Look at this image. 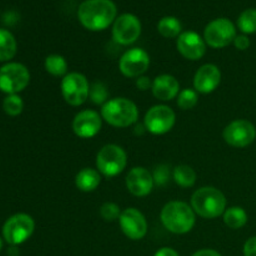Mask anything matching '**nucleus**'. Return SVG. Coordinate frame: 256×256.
<instances>
[{"label":"nucleus","mask_w":256,"mask_h":256,"mask_svg":"<svg viewBox=\"0 0 256 256\" xmlns=\"http://www.w3.org/2000/svg\"><path fill=\"white\" fill-rule=\"evenodd\" d=\"M118 9L112 0H85L78 12L82 26L92 32L108 29L116 20Z\"/></svg>","instance_id":"1"},{"label":"nucleus","mask_w":256,"mask_h":256,"mask_svg":"<svg viewBox=\"0 0 256 256\" xmlns=\"http://www.w3.org/2000/svg\"><path fill=\"white\" fill-rule=\"evenodd\" d=\"M162 222L166 230L176 235H184L195 226L196 216L192 206L182 202H170L162 208Z\"/></svg>","instance_id":"2"},{"label":"nucleus","mask_w":256,"mask_h":256,"mask_svg":"<svg viewBox=\"0 0 256 256\" xmlns=\"http://www.w3.org/2000/svg\"><path fill=\"white\" fill-rule=\"evenodd\" d=\"M192 208L204 219H216L226 210V198L216 188L204 186L192 195Z\"/></svg>","instance_id":"3"},{"label":"nucleus","mask_w":256,"mask_h":256,"mask_svg":"<svg viewBox=\"0 0 256 256\" xmlns=\"http://www.w3.org/2000/svg\"><path fill=\"white\" fill-rule=\"evenodd\" d=\"M102 120L115 128H129L136 124L139 109L134 102L126 98H115L102 108Z\"/></svg>","instance_id":"4"},{"label":"nucleus","mask_w":256,"mask_h":256,"mask_svg":"<svg viewBox=\"0 0 256 256\" xmlns=\"http://www.w3.org/2000/svg\"><path fill=\"white\" fill-rule=\"evenodd\" d=\"M128 165V155L122 146L108 144L100 149L96 156L98 172L106 178L122 174Z\"/></svg>","instance_id":"5"},{"label":"nucleus","mask_w":256,"mask_h":256,"mask_svg":"<svg viewBox=\"0 0 256 256\" xmlns=\"http://www.w3.org/2000/svg\"><path fill=\"white\" fill-rule=\"evenodd\" d=\"M30 72L20 62H8L0 68V92L8 95H15L28 88Z\"/></svg>","instance_id":"6"},{"label":"nucleus","mask_w":256,"mask_h":256,"mask_svg":"<svg viewBox=\"0 0 256 256\" xmlns=\"http://www.w3.org/2000/svg\"><path fill=\"white\" fill-rule=\"evenodd\" d=\"M35 230V222L28 214H15L6 220L2 226V236L10 246L24 244L32 238Z\"/></svg>","instance_id":"7"},{"label":"nucleus","mask_w":256,"mask_h":256,"mask_svg":"<svg viewBox=\"0 0 256 256\" xmlns=\"http://www.w3.org/2000/svg\"><path fill=\"white\" fill-rule=\"evenodd\" d=\"M236 28L232 20L220 18L215 19L205 28L204 40L206 45L214 49H222L232 44L236 38Z\"/></svg>","instance_id":"8"},{"label":"nucleus","mask_w":256,"mask_h":256,"mask_svg":"<svg viewBox=\"0 0 256 256\" xmlns=\"http://www.w3.org/2000/svg\"><path fill=\"white\" fill-rule=\"evenodd\" d=\"M62 95L72 106H80L90 95V85L86 76L80 72H69L62 80Z\"/></svg>","instance_id":"9"},{"label":"nucleus","mask_w":256,"mask_h":256,"mask_svg":"<svg viewBox=\"0 0 256 256\" xmlns=\"http://www.w3.org/2000/svg\"><path fill=\"white\" fill-rule=\"evenodd\" d=\"M176 122V115L172 108L166 105H155L146 112L144 125L146 132L152 135L168 134Z\"/></svg>","instance_id":"10"},{"label":"nucleus","mask_w":256,"mask_h":256,"mask_svg":"<svg viewBox=\"0 0 256 256\" xmlns=\"http://www.w3.org/2000/svg\"><path fill=\"white\" fill-rule=\"evenodd\" d=\"M222 136L230 146L242 149L255 142L256 129L249 120H235L225 128Z\"/></svg>","instance_id":"11"},{"label":"nucleus","mask_w":256,"mask_h":256,"mask_svg":"<svg viewBox=\"0 0 256 256\" xmlns=\"http://www.w3.org/2000/svg\"><path fill=\"white\" fill-rule=\"evenodd\" d=\"M142 35V22L134 14H122L112 25V38L120 45H132Z\"/></svg>","instance_id":"12"},{"label":"nucleus","mask_w":256,"mask_h":256,"mask_svg":"<svg viewBox=\"0 0 256 256\" xmlns=\"http://www.w3.org/2000/svg\"><path fill=\"white\" fill-rule=\"evenodd\" d=\"M150 66V56L144 49L134 48L125 52L119 62L120 72L126 78H140Z\"/></svg>","instance_id":"13"},{"label":"nucleus","mask_w":256,"mask_h":256,"mask_svg":"<svg viewBox=\"0 0 256 256\" xmlns=\"http://www.w3.org/2000/svg\"><path fill=\"white\" fill-rule=\"evenodd\" d=\"M119 224L122 232L130 240H142L148 234V222L144 215L135 208H129L122 212Z\"/></svg>","instance_id":"14"},{"label":"nucleus","mask_w":256,"mask_h":256,"mask_svg":"<svg viewBox=\"0 0 256 256\" xmlns=\"http://www.w3.org/2000/svg\"><path fill=\"white\" fill-rule=\"evenodd\" d=\"M102 126V118L94 110H82L75 115L72 130L82 139H92L99 134Z\"/></svg>","instance_id":"15"},{"label":"nucleus","mask_w":256,"mask_h":256,"mask_svg":"<svg viewBox=\"0 0 256 256\" xmlns=\"http://www.w3.org/2000/svg\"><path fill=\"white\" fill-rule=\"evenodd\" d=\"M178 50L188 60L198 62L206 52V42L195 32H182L176 42Z\"/></svg>","instance_id":"16"},{"label":"nucleus","mask_w":256,"mask_h":256,"mask_svg":"<svg viewBox=\"0 0 256 256\" xmlns=\"http://www.w3.org/2000/svg\"><path fill=\"white\" fill-rule=\"evenodd\" d=\"M154 176L142 166L132 168L126 176V188L134 196L145 198L154 189Z\"/></svg>","instance_id":"17"},{"label":"nucleus","mask_w":256,"mask_h":256,"mask_svg":"<svg viewBox=\"0 0 256 256\" xmlns=\"http://www.w3.org/2000/svg\"><path fill=\"white\" fill-rule=\"evenodd\" d=\"M222 82V72L214 64H205L196 72L194 88L200 94H212Z\"/></svg>","instance_id":"18"},{"label":"nucleus","mask_w":256,"mask_h":256,"mask_svg":"<svg viewBox=\"0 0 256 256\" xmlns=\"http://www.w3.org/2000/svg\"><path fill=\"white\" fill-rule=\"evenodd\" d=\"M152 90L156 99L162 102H170L179 95L180 84L176 78L172 75L162 74L155 78Z\"/></svg>","instance_id":"19"},{"label":"nucleus","mask_w":256,"mask_h":256,"mask_svg":"<svg viewBox=\"0 0 256 256\" xmlns=\"http://www.w3.org/2000/svg\"><path fill=\"white\" fill-rule=\"evenodd\" d=\"M102 182V174L92 168H85L78 172L75 178V185L82 192H92L98 189Z\"/></svg>","instance_id":"20"},{"label":"nucleus","mask_w":256,"mask_h":256,"mask_svg":"<svg viewBox=\"0 0 256 256\" xmlns=\"http://www.w3.org/2000/svg\"><path fill=\"white\" fill-rule=\"evenodd\" d=\"M16 39L9 30L0 29V62H10L16 55Z\"/></svg>","instance_id":"21"},{"label":"nucleus","mask_w":256,"mask_h":256,"mask_svg":"<svg viewBox=\"0 0 256 256\" xmlns=\"http://www.w3.org/2000/svg\"><path fill=\"white\" fill-rule=\"evenodd\" d=\"M224 222L226 226L232 230H239L244 228L248 222V214L242 208L232 206L225 210L224 212Z\"/></svg>","instance_id":"22"},{"label":"nucleus","mask_w":256,"mask_h":256,"mask_svg":"<svg viewBox=\"0 0 256 256\" xmlns=\"http://www.w3.org/2000/svg\"><path fill=\"white\" fill-rule=\"evenodd\" d=\"M158 30L160 35L166 39H174L182 35V25L180 20L175 16H165L158 24Z\"/></svg>","instance_id":"23"},{"label":"nucleus","mask_w":256,"mask_h":256,"mask_svg":"<svg viewBox=\"0 0 256 256\" xmlns=\"http://www.w3.org/2000/svg\"><path fill=\"white\" fill-rule=\"evenodd\" d=\"M45 70L49 72L50 75L56 78H64L68 75V65L66 59L59 54H52L45 59Z\"/></svg>","instance_id":"24"},{"label":"nucleus","mask_w":256,"mask_h":256,"mask_svg":"<svg viewBox=\"0 0 256 256\" xmlns=\"http://www.w3.org/2000/svg\"><path fill=\"white\" fill-rule=\"evenodd\" d=\"M172 178L175 182L184 189L194 186L196 182V172L192 166H188V165H180L175 168L172 172Z\"/></svg>","instance_id":"25"},{"label":"nucleus","mask_w":256,"mask_h":256,"mask_svg":"<svg viewBox=\"0 0 256 256\" xmlns=\"http://www.w3.org/2000/svg\"><path fill=\"white\" fill-rule=\"evenodd\" d=\"M238 26L244 34L256 32V9H248L240 14Z\"/></svg>","instance_id":"26"},{"label":"nucleus","mask_w":256,"mask_h":256,"mask_svg":"<svg viewBox=\"0 0 256 256\" xmlns=\"http://www.w3.org/2000/svg\"><path fill=\"white\" fill-rule=\"evenodd\" d=\"M199 102L196 90L184 89L178 95V106L182 110H192L194 109Z\"/></svg>","instance_id":"27"},{"label":"nucleus","mask_w":256,"mask_h":256,"mask_svg":"<svg viewBox=\"0 0 256 256\" xmlns=\"http://www.w3.org/2000/svg\"><path fill=\"white\" fill-rule=\"evenodd\" d=\"M2 108H4V112L8 115H10V116H18L24 110V102H22V99L18 94L8 95L5 98L4 102H2Z\"/></svg>","instance_id":"28"},{"label":"nucleus","mask_w":256,"mask_h":256,"mask_svg":"<svg viewBox=\"0 0 256 256\" xmlns=\"http://www.w3.org/2000/svg\"><path fill=\"white\" fill-rule=\"evenodd\" d=\"M90 100L96 105H104L109 102V92L102 82H96L90 86Z\"/></svg>","instance_id":"29"},{"label":"nucleus","mask_w":256,"mask_h":256,"mask_svg":"<svg viewBox=\"0 0 256 256\" xmlns=\"http://www.w3.org/2000/svg\"><path fill=\"white\" fill-rule=\"evenodd\" d=\"M122 210H120L119 205L115 202H105L102 208H100V215L105 222H115L119 220L120 215H122Z\"/></svg>","instance_id":"30"},{"label":"nucleus","mask_w":256,"mask_h":256,"mask_svg":"<svg viewBox=\"0 0 256 256\" xmlns=\"http://www.w3.org/2000/svg\"><path fill=\"white\" fill-rule=\"evenodd\" d=\"M170 175H172V172H170V169L168 165H159L155 169L154 174H152L155 185H158V186H165L169 182Z\"/></svg>","instance_id":"31"},{"label":"nucleus","mask_w":256,"mask_h":256,"mask_svg":"<svg viewBox=\"0 0 256 256\" xmlns=\"http://www.w3.org/2000/svg\"><path fill=\"white\" fill-rule=\"evenodd\" d=\"M234 45L238 50H246L250 46V39L246 35H238L234 40Z\"/></svg>","instance_id":"32"},{"label":"nucleus","mask_w":256,"mask_h":256,"mask_svg":"<svg viewBox=\"0 0 256 256\" xmlns=\"http://www.w3.org/2000/svg\"><path fill=\"white\" fill-rule=\"evenodd\" d=\"M244 256H256V236L250 238L244 245Z\"/></svg>","instance_id":"33"},{"label":"nucleus","mask_w":256,"mask_h":256,"mask_svg":"<svg viewBox=\"0 0 256 256\" xmlns=\"http://www.w3.org/2000/svg\"><path fill=\"white\" fill-rule=\"evenodd\" d=\"M136 88L142 92H146V90L152 89V82L150 80V78L140 76L136 79Z\"/></svg>","instance_id":"34"},{"label":"nucleus","mask_w":256,"mask_h":256,"mask_svg":"<svg viewBox=\"0 0 256 256\" xmlns=\"http://www.w3.org/2000/svg\"><path fill=\"white\" fill-rule=\"evenodd\" d=\"M154 256H180L176 250L172 249V248H162L155 252Z\"/></svg>","instance_id":"35"},{"label":"nucleus","mask_w":256,"mask_h":256,"mask_svg":"<svg viewBox=\"0 0 256 256\" xmlns=\"http://www.w3.org/2000/svg\"><path fill=\"white\" fill-rule=\"evenodd\" d=\"M192 256H222V254H220V252H218L216 250L202 249V250H199V252H194Z\"/></svg>","instance_id":"36"},{"label":"nucleus","mask_w":256,"mask_h":256,"mask_svg":"<svg viewBox=\"0 0 256 256\" xmlns=\"http://www.w3.org/2000/svg\"><path fill=\"white\" fill-rule=\"evenodd\" d=\"M8 254H9V256H18L19 255V250H18L16 246H12L9 252H8Z\"/></svg>","instance_id":"37"},{"label":"nucleus","mask_w":256,"mask_h":256,"mask_svg":"<svg viewBox=\"0 0 256 256\" xmlns=\"http://www.w3.org/2000/svg\"><path fill=\"white\" fill-rule=\"evenodd\" d=\"M2 239L0 238V250H2Z\"/></svg>","instance_id":"38"}]
</instances>
